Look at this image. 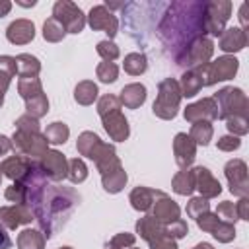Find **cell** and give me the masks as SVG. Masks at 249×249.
<instances>
[{"instance_id":"28","label":"cell","mask_w":249,"mask_h":249,"mask_svg":"<svg viewBox=\"0 0 249 249\" xmlns=\"http://www.w3.org/2000/svg\"><path fill=\"white\" fill-rule=\"evenodd\" d=\"M171 189L177 195H183V196L193 195V191H195V171L193 169H181V171H177L173 175V179H171Z\"/></svg>"},{"instance_id":"15","label":"cell","mask_w":249,"mask_h":249,"mask_svg":"<svg viewBox=\"0 0 249 249\" xmlns=\"http://www.w3.org/2000/svg\"><path fill=\"white\" fill-rule=\"evenodd\" d=\"M185 121L189 123H198V121H216L218 119V105L214 101V97H202L196 103L187 105V109L183 111Z\"/></svg>"},{"instance_id":"11","label":"cell","mask_w":249,"mask_h":249,"mask_svg":"<svg viewBox=\"0 0 249 249\" xmlns=\"http://www.w3.org/2000/svg\"><path fill=\"white\" fill-rule=\"evenodd\" d=\"M226 179L230 183V193L235 196H249V179H247V165L243 160L235 158L230 160L224 167Z\"/></svg>"},{"instance_id":"22","label":"cell","mask_w":249,"mask_h":249,"mask_svg":"<svg viewBox=\"0 0 249 249\" xmlns=\"http://www.w3.org/2000/svg\"><path fill=\"white\" fill-rule=\"evenodd\" d=\"M6 37L14 45H27L35 37V25L29 19H16V21H12L8 25Z\"/></svg>"},{"instance_id":"51","label":"cell","mask_w":249,"mask_h":249,"mask_svg":"<svg viewBox=\"0 0 249 249\" xmlns=\"http://www.w3.org/2000/svg\"><path fill=\"white\" fill-rule=\"evenodd\" d=\"M165 231H167V235H169V237H173V239H181V237H185V235L189 233V226H187V222H185V220L177 218L175 222L165 224Z\"/></svg>"},{"instance_id":"34","label":"cell","mask_w":249,"mask_h":249,"mask_svg":"<svg viewBox=\"0 0 249 249\" xmlns=\"http://www.w3.org/2000/svg\"><path fill=\"white\" fill-rule=\"evenodd\" d=\"M68 136H70V128H68V124H64V123H60V121L51 123V124L47 126V130H45L47 142H49V144H54V146L64 144V142L68 140Z\"/></svg>"},{"instance_id":"40","label":"cell","mask_w":249,"mask_h":249,"mask_svg":"<svg viewBox=\"0 0 249 249\" xmlns=\"http://www.w3.org/2000/svg\"><path fill=\"white\" fill-rule=\"evenodd\" d=\"M95 74H97L99 82H103V84H113V82L119 78V66H117L115 62H107V60H103V62L97 64Z\"/></svg>"},{"instance_id":"61","label":"cell","mask_w":249,"mask_h":249,"mask_svg":"<svg viewBox=\"0 0 249 249\" xmlns=\"http://www.w3.org/2000/svg\"><path fill=\"white\" fill-rule=\"evenodd\" d=\"M4 93H6V91H4V89H0V107L4 105Z\"/></svg>"},{"instance_id":"21","label":"cell","mask_w":249,"mask_h":249,"mask_svg":"<svg viewBox=\"0 0 249 249\" xmlns=\"http://www.w3.org/2000/svg\"><path fill=\"white\" fill-rule=\"evenodd\" d=\"M33 161H35V160H29V158L19 156V154L10 156V158H6V160L0 163V173L6 175V177L12 179V181H19V179L25 177V173L29 171V167H31Z\"/></svg>"},{"instance_id":"47","label":"cell","mask_w":249,"mask_h":249,"mask_svg":"<svg viewBox=\"0 0 249 249\" xmlns=\"http://www.w3.org/2000/svg\"><path fill=\"white\" fill-rule=\"evenodd\" d=\"M216 216H218L222 222H230V224H235V220H239V218H237L235 204L230 202V200H224V202L218 204V208H216Z\"/></svg>"},{"instance_id":"26","label":"cell","mask_w":249,"mask_h":249,"mask_svg":"<svg viewBox=\"0 0 249 249\" xmlns=\"http://www.w3.org/2000/svg\"><path fill=\"white\" fill-rule=\"evenodd\" d=\"M177 84H179V89H181V97H193V95H196L204 88L202 86V76H200L198 68L185 70Z\"/></svg>"},{"instance_id":"1","label":"cell","mask_w":249,"mask_h":249,"mask_svg":"<svg viewBox=\"0 0 249 249\" xmlns=\"http://www.w3.org/2000/svg\"><path fill=\"white\" fill-rule=\"evenodd\" d=\"M165 8L167 12L158 25V37L173 60H177L195 39L206 35L204 2H171Z\"/></svg>"},{"instance_id":"18","label":"cell","mask_w":249,"mask_h":249,"mask_svg":"<svg viewBox=\"0 0 249 249\" xmlns=\"http://www.w3.org/2000/svg\"><path fill=\"white\" fill-rule=\"evenodd\" d=\"M101 123H103L105 132L109 134V138L115 140V142H124L130 134L128 121L121 111H115V113H109V115L101 117Z\"/></svg>"},{"instance_id":"7","label":"cell","mask_w":249,"mask_h":249,"mask_svg":"<svg viewBox=\"0 0 249 249\" xmlns=\"http://www.w3.org/2000/svg\"><path fill=\"white\" fill-rule=\"evenodd\" d=\"M231 16L230 0H212L204 2V33L212 37H220L226 29V21Z\"/></svg>"},{"instance_id":"62","label":"cell","mask_w":249,"mask_h":249,"mask_svg":"<svg viewBox=\"0 0 249 249\" xmlns=\"http://www.w3.org/2000/svg\"><path fill=\"white\" fill-rule=\"evenodd\" d=\"M60 249H72V247H60Z\"/></svg>"},{"instance_id":"16","label":"cell","mask_w":249,"mask_h":249,"mask_svg":"<svg viewBox=\"0 0 249 249\" xmlns=\"http://www.w3.org/2000/svg\"><path fill=\"white\" fill-rule=\"evenodd\" d=\"M33 212L25 204H12V206H0V224L6 230H16L23 224H31Z\"/></svg>"},{"instance_id":"4","label":"cell","mask_w":249,"mask_h":249,"mask_svg":"<svg viewBox=\"0 0 249 249\" xmlns=\"http://www.w3.org/2000/svg\"><path fill=\"white\" fill-rule=\"evenodd\" d=\"M212 97L218 105V119L226 121L228 117H233V115H241V117L249 115V99L239 88H233V86L222 88Z\"/></svg>"},{"instance_id":"56","label":"cell","mask_w":249,"mask_h":249,"mask_svg":"<svg viewBox=\"0 0 249 249\" xmlns=\"http://www.w3.org/2000/svg\"><path fill=\"white\" fill-rule=\"evenodd\" d=\"M10 150H14V146H12V138L0 134V156H6Z\"/></svg>"},{"instance_id":"23","label":"cell","mask_w":249,"mask_h":249,"mask_svg":"<svg viewBox=\"0 0 249 249\" xmlns=\"http://www.w3.org/2000/svg\"><path fill=\"white\" fill-rule=\"evenodd\" d=\"M247 45V33L241 27H228L222 31L218 47L224 53H239Z\"/></svg>"},{"instance_id":"42","label":"cell","mask_w":249,"mask_h":249,"mask_svg":"<svg viewBox=\"0 0 249 249\" xmlns=\"http://www.w3.org/2000/svg\"><path fill=\"white\" fill-rule=\"evenodd\" d=\"M226 126L233 136H243L249 132V119L241 117V115H233L226 119Z\"/></svg>"},{"instance_id":"60","label":"cell","mask_w":249,"mask_h":249,"mask_svg":"<svg viewBox=\"0 0 249 249\" xmlns=\"http://www.w3.org/2000/svg\"><path fill=\"white\" fill-rule=\"evenodd\" d=\"M193 249H214L210 243H206V241H202V243H198V245H195Z\"/></svg>"},{"instance_id":"64","label":"cell","mask_w":249,"mask_h":249,"mask_svg":"<svg viewBox=\"0 0 249 249\" xmlns=\"http://www.w3.org/2000/svg\"><path fill=\"white\" fill-rule=\"evenodd\" d=\"M0 181H2V173H0Z\"/></svg>"},{"instance_id":"33","label":"cell","mask_w":249,"mask_h":249,"mask_svg":"<svg viewBox=\"0 0 249 249\" xmlns=\"http://www.w3.org/2000/svg\"><path fill=\"white\" fill-rule=\"evenodd\" d=\"M212 134H214V128H212V124H210L208 121H198V123H193L191 132H189L191 140H193L195 144H200V146L210 144Z\"/></svg>"},{"instance_id":"58","label":"cell","mask_w":249,"mask_h":249,"mask_svg":"<svg viewBox=\"0 0 249 249\" xmlns=\"http://www.w3.org/2000/svg\"><path fill=\"white\" fill-rule=\"evenodd\" d=\"M239 19H241V29L245 31L247 29V25H249V21H247V4H241V8H239Z\"/></svg>"},{"instance_id":"31","label":"cell","mask_w":249,"mask_h":249,"mask_svg":"<svg viewBox=\"0 0 249 249\" xmlns=\"http://www.w3.org/2000/svg\"><path fill=\"white\" fill-rule=\"evenodd\" d=\"M18 249H45V235L39 230H23L18 235Z\"/></svg>"},{"instance_id":"13","label":"cell","mask_w":249,"mask_h":249,"mask_svg":"<svg viewBox=\"0 0 249 249\" xmlns=\"http://www.w3.org/2000/svg\"><path fill=\"white\" fill-rule=\"evenodd\" d=\"M89 160L95 163V167H97V171L101 175L111 173V171H115V169L121 167V160H119V156L115 152V146L113 144H107L103 140L93 148Z\"/></svg>"},{"instance_id":"12","label":"cell","mask_w":249,"mask_h":249,"mask_svg":"<svg viewBox=\"0 0 249 249\" xmlns=\"http://www.w3.org/2000/svg\"><path fill=\"white\" fill-rule=\"evenodd\" d=\"M86 21L89 23V27L93 31H105L109 35V41H113V37L119 33V19L117 16L107 10L103 4L101 6H93L89 10V14L86 16Z\"/></svg>"},{"instance_id":"46","label":"cell","mask_w":249,"mask_h":249,"mask_svg":"<svg viewBox=\"0 0 249 249\" xmlns=\"http://www.w3.org/2000/svg\"><path fill=\"white\" fill-rule=\"evenodd\" d=\"M4 196H6V200H10L14 204H25V187H23V183L21 181H14L6 189Z\"/></svg>"},{"instance_id":"17","label":"cell","mask_w":249,"mask_h":249,"mask_svg":"<svg viewBox=\"0 0 249 249\" xmlns=\"http://www.w3.org/2000/svg\"><path fill=\"white\" fill-rule=\"evenodd\" d=\"M193 171H195V189L200 193L202 198H214V196H218L222 193L220 181L210 173L208 167L196 165Z\"/></svg>"},{"instance_id":"53","label":"cell","mask_w":249,"mask_h":249,"mask_svg":"<svg viewBox=\"0 0 249 249\" xmlns=\"http://www.w3.org/2000/svg\"><path fill=\"white\" fill-rule=\"evenodd\" d=\"M216 146H218V150H222V152H233V150H237V148L241 146V140H239V136L226 134V136H220V138H218Z\"/></svg>"},{"instance_id":"48","label":"cell","mask_w":249,"mask_h":249,"mask_svg":"<svg viewBox=\"0 0 249 249\" xmlns=\"http://www.w3.org/2000/svg\"><path fill=\"white\" fill-rule=\"evenodd\" d=\"M136 241V235L134 233H128V231H123V233H117L109 239L107 243V249H126V247H132Z\"/></svg>"},{"instance_id":"52","label":"cell","mask_w":249,"mask_h":249,"mask_svg":"<svg viewBox=\"0 0 249 249\" xmlns=\"http://www.w3.org/2000/svg\"><path fill=\"white\" fill-rule=\"evenodd\" d=\"M218 224H220V218H218L216 214H212V212H204V214H200V216L196 218V226H198L202 231H208V233H212Z\"/></svg>"},{"instance_id":"50","label":"cell","mask_w":249,"mask_h":249,"mask_svg":"<svg viewBox=\"0 0 249 249\" xmlns=\"http://www.w3.org/2000/svg\"><path fill=\"white\" fill-rule=\"evenodd\" d=\"M16 130H21V132H39L41 130V124H39V119L31 117V115H21L18 121H16Z\"/></svg>"},{"instance_id":"5","label":"cell","mask_w":249,"mask_h":249,"mask_svg":"<svg viewBox=\"0 0 249 249\" xmlns=\"http://www.w3.org/2000/svg\"><path fill=\"white\" fill-rule=\"evenodd\" d=\"M237 68H239V60L233 54L218 56L216 60L204 66H198V72L202 76V86H214L216 82L231 80L237 74Z\"/></svg>"},{"instance_id":"9","label":"cell","mask_w":249,"mask_h":249,"mask_svg":"<svg viewBox=\"0 0 249 249\" xmlns=\"http://www.w3.org/2000/svg\"><path fill=\"white\" fill-rule=\"evenodd\" d=\"M53 18L64 25L66 33H80L86 27L84 12L70 0H58L53 6Z\"/></svg>"},{"instance_id":"10","label":"cell","mask_w":249,"mask_h":249,"mask_svg":"<svg viewBox=\"0 0 249 249\" xmlns=\"http://www.w3.org/2000/svg\"><path fill=\"white\" fill-rule=\"evenodd\" d=\"M37 163L43 169V173L47 175V179L53 183H60L68 177V161H66L64 154H60L58 150H47L37 160Z\"/></svg>"},{"instance_id":"38","label":"cell","mask_w":249,"mask_h":249,"mask_svg":"<svg viewBox=\"0 0 249 249\" xmlns=\"http://www.w3.org/2000/svg\"><path fill=\"white\" fill-rule=\"evenodd\" d=\"M18 91L23 99H31L39 93H43V86H41V80L35 76V78H19L18 82Z\"/></svg>"},{"instance_id":"32","label":"cell","mask_w":249,"mask_h":249,"mask_svg":"<svg viewBox=\"0 0 249 249\" xmlns=\"http://www.w3.org/2000/svg\"><path fill=\"white\" fill-rule=\"evenodd\" d=\"M123 68L126 74L130 76H140L146 72L148 68V58L144 53H130L124 56V62H123Z\"/></svg>"},{"instance_id":"59","label":"cell","mask_w":249,"mask_h":249,"mask_svg":"<svg viewBox=\"0 0 249 249\" xmlns=\"http://www.w3.org/2000/svg\"><path fill=\"white\" fill-rule=\"evenodd\" d=\"M10 10H12V2H8V0H0V18H4Z\"/></svg>"},{"instance_id":"19","label":"cell","mask_w":249,"mask_h":249,"mask_svg":"<svg viewBox=\"0 0 249 249\" xmlns=\"http://www.w3.org/2000/svg\"><path fill=\"white\" fill-rule=\"evenodd\" d=\"M152 218L156 220V222H160V224H171V222H175L179 216H181V208H179V204L173 200V198H169L167 195H163V196H160L154 204H152Z\"/></svg>"},{"instance_id":"39","label":"cell","mask_w":249,"mask_h":249,"mask_svg":"<svg viewBox=\"0 0 249 249\" xmlns=\"http://www.w3.org/2000/svg\"><path fill=\"white\" fill-rule=\"evenodd\" d=\"M68 179L74 185H80L88 179V165L84 163L82 158H72L68 161Z\"/></svg>"},{"instance_id":"37","label":"cell","mask_w":249,"mask_h":249,"mask_svg":"<svg viewBox=\"0 0 249 249\" xmlns=\"http://www.w3.org/2000/svg\"><path fill=\"white\" fill-rule=\"evenodd\" d=\"M99 142H101V138H99L95 132H91V130H84V132L78 136V140H76L78 154H80V156L89 158V156H91V152H93V148H95Z\"/></svg>"},{"instance_id":"44","label":"cell","mask_w":249,"mask_h":249,"mask_svg":"<svg viewBox=\"0 0 249 249\" xmlns=\"http://www.w3.org/2000/svg\"><path fill=\"white\" fill-rule=\"evenodd\" d=\"M97 54H99L103 60L113 62V60H117V58H119L121 51H119V47H117L113 41L103 39V41H99V43H97Z\"/></svg>"},{"instance_id":"57","label":"cell","mask_w":249,"mask_h":249,"mask_svg":"<svg viewBox=\"0 0 249 249\" xmlns=\"http://www.w3.org/2000/svg\"><path fill=\"white\" fill-rule=\"evenodd\" d=\"M12 247V239L6 233V228L0 224V249H10Z\"/></svg>"},{"instance_id":"20","label":"cell","mask_w":249,"mask_h":249,"mask_svg":"<svg viewBox=\"0 0 249 249\" xmlns=\"http://www.w3.org/2000/svg\"><path fill=\"white\" fill-rule=\"evenodd\" d=\"M163 195H165L163 191H156V189L138 185V187H134V189L130 191L128 200H130V204H132L134 210H138V212H148V210L152 208V204H154L160 196H163Z\"/></svg>"},{"instance_id":"25","label":"cell","mask_w":249,"mask_h":249,"mask_svg":"<svg viewBox=\"0 0 249 249\" xmlns=\"http://www.w3.org/2000/svg\"><path fill=\"white\" fill-rule=\"evenodd\" d=\"M121 105H124L126 109H138L144 101H146V86L144 84H126L123 89H121Z\"/></svg>"},{"instance_id":"2","label":"cell","mask_w":249,"mask_h":249,"mask_svg":"<svg viewBox=\"0 0 249 249\" xmlns=\"http://www.w3.org/2000/svg\"><path fill=\"white\" fill-rule=\"evenodd\" d=\"M78 202L80 195L74 189L47 183L27 206L33 212V220L37 222L41 233L49 239L68 222Z\"/></svg>"},{"instance_id":"27","label":"cell","mask_w":249,"mask_h":249,"mask_svg":"<svg viewBox=\"0 0 249 249\" xmlns=\"http://www.w3.org/2000/svg\"><path fill=\"white\" fill-rule=\"evenodd\" d=\"M14 58H16V74L19 78H35L41 72V62H39L37 56L21 53Z\"/></svg>"},{"instance_id":"24","label":"cell","mask_w":249,"mask_h":249,"mask_svg":"<svg viewBox=\"0 0 249 249\" xmlns=\"http://www.w3.org/2000/svg\"><path fill=\"white\" fill-rule=\"evenodd\" d=\"M136 233H138L142 239H146V241H148V245H150V243H154V241H158L160 237L167 235L165 226H163V224H160V222H156L150 214H148V216H144V218H140V220L136 222Z\"/></svg>"},{"instance_id":"36","label":"cell","mask_w":249,"mask_h":249,"mask_svg":"<svg viewBox=\"0 0 249 249\" xmlns=\"http://www.w3.org/2000/svg\"><path fill=\"white\" fill-rule=\"evenodd\" d=\"M25 111H27V115H31L35 119L45 117L49 113V99H47V95L39 93V95H35L31 99H25Z\"/></svg>"},{"instance_id":"6","label":"cell","mask_w":249,"mask_h":249,"mask_svg":"<svg viewBox=\"0 0 249 249\" xmlns=\"http://www.w3.org/2000/svg\"><path fill=\"white\" fill-rule=\"evenodd\" d=\"M212 53H214V43H212V39L206 37V35H202V37L195 39V41L187 47V51L175 60V64L181 66V68H185V70L198 68V66H204V64L210 62Z\"/></svg>"},{"instance_id":"14","label":"cell","mask_w":249,"mask_h":249,"mask_svg":"<svg viewBox=\"0 0 249 249\" xmlns=\"http://www.w3.org/2000/svg\"><path fill=\"white\" fill-rule=\"evenodd\" d=\"M173 156L181 169H189L196 158V144L187 132H177L173 138Z\"/></svg>"},{"instance_id":"41","label":"cell","mask_w":249,"mask_h":249,"mask_svg":"<svg viewBox=\"0 0 249 249\" xmlns=\"http://www.w3.org/2000/svg\"><path fill=\"white\" fill-rule=\"evenodd\" d=\"M121 107L123 105H121V99L117 95L107 93V95H101L97 99V113H99V117H105V115L115 113V111H121Z\"/></svg>"},{"instance_id":"8","label":"cell","mask_w":249,"mask_h":249,"mask_svg":"<svg viewBox=\"0 0 249 249\" xmlns=\"http://www.w3.org/2000/svg\"><path fill=\"white\" fill-rule=\"evenodd\" d=\"M12 146L16 150V154L25 156L29 160H39L47 150H49V142L45 138V134L41 132H21L16 130L12 136Z\"/></svg>"},{"instance_id":"3","label":"cell","mask_w":249,"mask_h":249,"mask_svg":"<svg viewBox=\"0 0 249 249\" xmlns=\"http://www.w3.org/2000/svg\"><path fill=\"white\" fill-rule=\"evenodd\" d=\"M179 103H181V89L175 78H163L158 84V95L156 101L152 105V111L158 119L163 121H171L175 119L177 111H179Z\"/></svg>"},{"instance_id":"30","label":"cell","mask_w":249,"mask_h":249,"mask_svg":"<svg viewBox=\"0 0 249 249\" xmlns=\"http://www.w3.org/2000/svg\"><path fill=\"white\" fill-rule=\"evenodd\" d=\"M126 181H128V175H126V171L123 169V165H121L119 169L111 171V173L101 175V185H103V189H105L107 193H111V195L121 193V191L124 189Z\"/></svg>"},{"instance_id":"43","label":"cell","mask_w":249,"mask_h":249,"mask_svg":"<svg viewBox=\"0 0 249 249\" xmlns=\"http://www.w3.org/2000/svg\"><path fill=\"white\" fill-rule=\"evenodd\" d=\"M204 212H210V202L208 198H202V196H193L189 202H187V216L191 218H198L200 214Z\"/></svg>"},{"instance_id":"55","label":"cell","mask_w":249,"mask_h":249,"mask_svg":"<svg viewBox=\"0 0 249 249\" xmlns=\"http://www.w3.org/2000/svg\"><path fill=\"white\" fill-rule=\"evenodd\" d=\"M235 210L239 220H249V196H241L239 202H235Z\"/></svg>"},{"instance_id":"54","label":"cell","mask_w":249,"mask_h":249,"mask_svg":"<svg viewBox=\"0 0 249 249\" xmlns=\"http://www.w3.org/2000/svg\"><path fill=\"white\" fill-rule=\"evenodd\" d=\"M150 249H177V243H175L173 237L163 235V237H160L158 241L150 243Z\"/></svg>"},{"instance_id":"45","label":"cell","mask_w":249,"mask_h":249,"mask_svg":"<svg viewBox=\"0 0 249 249\" xmlns=\"http://www.w3.org/2000/svg\"><path fill=\"white\" fill-rule=\"evenodd\" d=\"M212 235H214L220 243H230V241L235 239V226L230 224V222H222V220H220V224L214 228Z\"/></svg>"},{"instance_id":"49","label":"cell","mask_w":249,"mask_h":249,"mask_svg":"<svg viewBox=\"0 0 249 249\" xmlns=\"http://www.w3.org/2000/svg\"><path fill=\"white\" fill-rule=\"evenodd\" d=\"M16 76V58L2 54L0 56V80L12 82V78Z\"/></svg>"},{"instance_id":"63","label":"cell","mask_w":249,"mask_h":249,"mask_svg":"<svg viewBox=\"0 0 249 249\" xmlns=\"http://www.w3.org/2000/svg\"><path fill=\"white\" fill-rule=\"evenodd\" d=\"M130 249H136V247H134V245H132V247H130Z\"/></svg>"},{"instance_id":"35","label":"cell","mask_w":249,"mask_h":249,"mask_svg":"<svg viewBox=\"0 0 249 249\" xmlns=\"http://www.w3.org/2000/svg\"><path fill=\"white\" fill-rule=\"evenodd\" d=\"M64 35H66V29H64V25H62L58 19L49 18V19L43 23V37H45V41H49V43H58V41L64 39Z\"/></svg>"},{"instance_id":"29","label":"cell","mask_w":249,"mask_h":249,"mask_svg":"<svg viewBox=\"0 0 249 249\" xmlns=\"http://www.w3.org/2000/svg\"><path fill=\"white\" fill-rule=\"evenodd\" d=\"M97 93H99L97 84L91 82V80H82L74 88V99L80 105H91L97 99Z\"/></svg>"}]
</instances>
